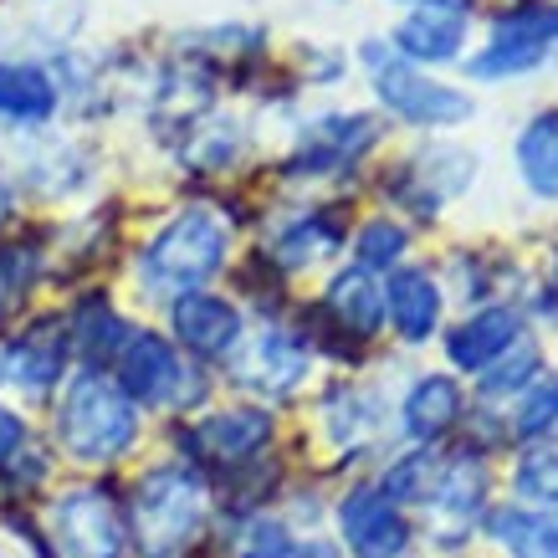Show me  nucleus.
<instances>
[{"instance_id":"obj_1","label":"nucleus","mask_w":558,"mask_h":558,"mask_svg":"<svg viewBox=\"0 0 558 558\" xmlns=\"http://www.w3.org/2000/svg\"><path fill=\"white\" fill-rule=\"evenodd\" d=\"M226 246H231V231L216 210H201L190 205L159 231V236L144 246L138 256V277L154 298H185L201 282H210L220 267H226Z\"/></svg>"},{"instance_id":"obj_2","label":"nucleus","mask_w":558,"mask_h":558,"mask_svg":"<svg viewBox=\"0 0 558 558\" xmlns=\"http://www.w3.org/2000/svg\"><path fill=\"white\" fill-rule=\"evenodd\" d=\"M205 482L190 466H154L138 476L129 527L144 558H174L205 523Z\"/></svg>"},{"instance_id":"obj_3","label":"nucleus","mask_w":558,"mask_h":558,"mask_svg":"<svg viewBox=\"0 0 558 558\" xmlns=\"http://www.w3.org/2000/svg\"><path fill=\"white\" fill-rule=\"evenodd\" d=\"M57 440L77 461H119L138 440L134 400L102 374H77L57 410Z\"/></svg>"},{"instance_id":"obj_4","label":"nucleus","mask_w":558,"mask_h":558,"mask_svg":"<svg viewBox=\"0 0 558 558\" xmlns=\"http://www.w3.org/2000/svg\"><path fill=\"white\" fill-rule=\"evenodd\" d=\"M364 68L374 77V93L385 102L395 119L415 123V129H457L476 113V102L451 83H436V77H425L421 68H410L400 51L389 47V41H364Z\"/></svg>"},{"instance_id":"obj_5","label":"nucleus","mask_w":558,"mask_h":558,"mask_svg":"<svg viewBox=\"0 0 558 558\" xmlns=\"http://www.w3.org/2000/svg\"><path fill=\"white\" fill-rule=\"evenodd\" d=\"M558 47V5H518L492 21V41L476 51L466 72L476 83L492 77H523V72L543 68Z\"/></svg>"},{"instance_id":"obj_6","label":"nucleus","mask_w":558,"mask_h":558,"mask_svg":"<svg viewBox=\"0 0 558 558\" xmlns=\"http://www.w3.org/2000/svg\"><path fill=\"white\" fill-rule=\"evenodd\" d=\"M51 538L62 558H123L129 527H123L119 508L108 502V492L77 487L68 497H57L51 508Z\"/></svg>"},{"instance_id":"obj_7","label":"nucleus","mask_w":558,"mask_h":558,"mask_svg":"<svg viewBox=\"0 0 558 558\" xmlns=\"http://www.w3.org/2000/svg\"><path fill=\"white\" fill-rule=\"evenodd\" d=\"M472 26V0H415L400 26H395V51L410 68L421 62H457Z\"/></svg>"},{"instance_id":"obj_8","label":"nucleus","mask_w":558,"mask_h":558,"mask_svg":"<svg viewBox=\"0 0 558 558\" xmlns=\"http://www.w3.org/2000/svg\"><path fill=\"white\" fill-rule=\"evenodd\" d=\"M379 138V123L369 113H328V119L303 123V134L288 154V174H333L354 165L359 154Z\"/></svg>"},{"instance_id":"obj_9","label":"nucleus","mask_w":558,"mask_h":558,"mask_svg":"<svg viewBox=\"0 0 558 558\" xmlns=\"http://www.w3.org/2000/svg\"><path fill=\"white\" fill-rule=\"evenodd\" d=\"M68 349H72V333L62 318L32 323L21 339H11L0 349V385L21 389V395H47L62 379V369H68Z\"/></svg>"},{"instance_id":"obj_10","label":"nucleus","mask_w":558,"mask_h":558,"mask_svg":"<svg viewBox=\"0 0 558 558\" xmlns=\"http://www.w3.org/2000/svg\"><path fill=\"white\" fill-rule=\"evenodd\" d=\"M476 180V154L457 149V144H430L425 154H415L400 180H395V195L421 210V216H436L446 201H457L461 190Z\"/></svg>"},{"instance_id":"obj_11","label":"nucleus","mask_w":558,"mask_h":558,"mask_svg":"<svg viewBox=\"0 0 558 558\" xmlns=\"http://www.w3.org/2000/svg\"><path fill=\"white\" fill-rule=\"evenodd\" d=\"M339 527L354 558H400L410 548V523L379 487H354L339 502Z\"/></svg>"},{"instance_id":"obj_12","label":"nucleus","mask_w":558,"mask_h":558,"mask_svg":"<svg viewBox=\"0 0 558 558\" xmlns=\"http://www.w3.org/2000/svg\"><path fill=\"white\" fill-rule=\"evenodd\" d=\"M119 389L138 405H170L185 400V369L180 354L159 333H134L119 354Z\"/></svg>"},{"instance_id":"obj_13","label":"nucleus","mask_w":558,"mask_h":558,"mask_svg":"<svg viewBox=\"0 0 558 558\" xmlns=\"http://www.w3.org/2000/svg\"><path fill=\"white\" fill-rule=\"evenodd\" d=\"M307 374V349L303 339H292L288 328H262L246 349L236 354V385L256 389V395H292Z\"/></svg>"},{"instance_id":"obj_14","label":"nucleus","mask_w":558,"mask_h":558,"mask_svg":"<svg viewBox=\"0 0 558 558\" xmlns=\"http://www.w3.org/2000/svg\"><path fill=\"white\" fill-rule=\"evenodd\" d=\"M174 339L201 359H226L241 343V313L216 292H185L170 307Z\"/></svg>"},{"instance_id":"obj_15","label":"nucleus","mask_w":558,"mask_h":558,"mask_svg":"<svg viewBox=\"0 0 558 558\" xmlns=\"http://www.w3.org/2000/svg\"><path fill=\"white\" fill-rule=\"evenodd\" d=\"M385 313L395 323V333L405 343H425L440 323V288L430 282V271L400 267L385 288Z\"/></svg>"},{"instance_id":"obj_16","label":"nucleus","mask_w":558,"mask_h":558,"mask_svg":"<svg viewBox=\"0 0 558 558\" xmlns=\"http://www.w3.org/2000/svg\"><path fill=\"white\" fill-rule=\"evenodd\" d=\"M518 313L512 307H487V313H476V318H466L446 339V354H451V364L457 369H472V374H482L487 364H497V359L508 354L512 343H518Z\"/></svg>"},{"instance_id":"obj_17","label":"nucleus","mask_w":558,"mask_h":558,"mask_svg":"<svg viewBox=\"0 0 558 558\" xmlns=\"http://www.w3.org/2000/svg\"><path fill=\"white\" fill-rule=\"evenodd\" d=\"M62 102V87L51 77L47 68L36 62H0V119L5 123H47Z\"/></svg>"},{"instance_id":"obj_18","label":"nucleus","mask_w":558,"mask_h":558,"mask_svg":"<svg viewBox=\"0 0 558 558\" xmlns=\"http://www.w3.org/2000/svg\"><path fill=\"white\" fill-rule=\"evenodd\" d=\"M328 313H333V323H339L343 333L374 339L379 323H385V288L374 282V271L349 267L328 282Z\"/></svg>"},{"instance_id":"obj_19","label":"nucleus","mask_w":558,"mask_h":558,"mask_svg":"<svg viewBox=\"0 0 558 558\" xmlns=\"http://www.w3.org/2000/svg\"><path fill=\"white\" fill-rule=\"evenodd\" d=\"M400 415H405V430L415 440L446 436V430L457 425V415H461L457 379H446V374H425V379H415L410 395H405V405H400Z\"/></svg>"},{"instance_id":"obj_20","label":"nucleus","mask_w":558,"mask_h":558,"mask_svg":"<svg viewBox=\"0 0 558 558\" xmlns=\"http://www.w3.org/2000/svg\"><path fill=\"white\" fill-rule=\"evenodd\" d=\"M487 502V466L476 457H457L446 461L436 476V487L425 497V508H436L440 518H457V523H472Z\"/></svg>"},{"instance_id":"obj_21","label":"nucleus","mask_w":558,"mask_h":558,"mask_svg":"<svg viewBox=\"0 0 558 558\" xmlns=\"http://www.w3.org/2000/svg\"><path fill=\"white\" fill-rule=\"evenodd\" d=\"M195 436H201V446L210 457L241 461V457H252L256 446H267L271 421H267V410H220V415L201 421Z\"/></svg>"},{"instance_id":"obj_22","label":"nucleus","mask_w":558,"mask_h":558,"mask_svg":"<svg viewBox=\"0 0 558 558\" xmlns=\"http://www.w3.org/2000/svg\"><path fill=\"white\" fill-rule=\"evenodd\" d=\"M518 170H523L527 190L543 201H558V108L538 113L518 138Z\"/></svg>"},{"instance_id":"obj_23","label":"nucleus","mask_w":558,"mask_h":558,"mask_svg":"<svg viewBox=\"0 0 558 558\" xmlns=\"http://www.w3.org/2000/svg\"><path fill=\"white\" fill-rule=\"evenodd\" d=\"M492 533L512 558H558V512H527V508H497Z\"/></svg>"},{"instance_id":"obj_24","label":"nucleus","mask_w":558,"mask_h":558,"mask_svg":"<svg viewBox=\"0 0 558 558\" xmlns=\"http://www.w3.org/2000/svg\"><path fill=\"white\" fill-rule=\"evenodd\" d=\"M72 339H77V349H83L93 364H98V359H119L123 343L134 339V333H129V323H123L108 303H87L83 313H77V333H72Z\"/></svg>"},{"instance_id":"obj_25","label":"nucleus","mask_w":558,"mask_h":558,"mask_svg":"<svg viewBox=\"0 0 558 558\" xmlns=\"http://www.w3.org/2000/svg\"><path fill=\"white\" fill-rule=\"evenodd\" d=\"M333 246H339V226H328L323 216H303L277 236V262L282 267H307V262L328 256Z\"/></svg>"},{"instance_id":"obj_26","label":"nucleus","mask_w":558,"mask_h":558,"mask_svg":"<svg viewBox=\"0 0 558 558\" xmlns=\"http://www.w3.org/2000/svg\"><path fill=\"white\" fill-rule=\"evenodd\" d=\"M512 487L523 502H538V508H558V446H527L523 461H518V476Z\"/></svg>"},{"instance_id":"obj_27","label":"nucleus","mask_w":558,"mask_h":558,"mask_svg":"<svg viewBox=\"0 0 558 558\" xmlns=\"http://www.w3.org/2000/svg\"><path fill=\"white\" fill-rule=\"evenodd\" d=\"M538 369H543V354H538V343H512L508 354L497 359V364H487L482 369V395H518V389H527L533 379H538Z\"/></svg>"},{"instance_id":"obj_28","label":"nucleus","mask_w":558,"mask_h":558,"mask_svg":"<svg viewBox=\"0 0 558 558\" xmlns=\"http://www.w3.org/2000/svg\"><path fill=\"white\" fill-rule=\"evenodd\" d=\"M36 277H41V252L36 246H0V318H11L26 303Z\"/></svg>"},{"instance_id":"obj_29","label":"nucleus","mask_w":558,"mask_h":558,"mask_svg":"<svg viewBox=\"0 0 558 558\" xmlns=\"http://www.w3.org/2000/svg\"><path fill=\"white\" fill-rule=\"evenodd\" d=\"M405 246H410L405 226H400V220H389V216H379V220H369V226L359 231L354 256H359V267L364 271H385V267H395V262L405 256Z\"/></svg>"},{"instance_id":"obj_30","label":"nucleus","mask_w":558,"mask_h":558,"mask_svg":"<svg viewBox=\"0 0 558 558\" xmlns=\"http://www.w3.org/2000/svg\"><path fill=\"white\" fill-rule=\"evenodd\" d=\"M436 476H440V461L430 457V451H415V457H405L400 466H389L379 492H385L389 502H425L430 487H436Z\"/></svg>"},{"instance_id":"obj_31","label":"nucleus","mask_w":558,"mask_h":558,"mask_svg":"<svg viewBox=\"0 0 558 558\" xmlns=\"http://www.w3.org/2000/svg\"><path fill=\"white\" fill-rule=\"evenodd\" d=\"M241 149V123H205V129H195V138L185 144V159L195 165V170H220V165H231Z\"/></svg>"},{"instance_id":"obj_32","label":"nucleus","mask_w":558,"mask_h":558,"mask_svg":"<svg viewBox=\"0 0 558 558\" xmlns=\"http://www.w3.org/2000/svg\"><path fill=\"white\" fill-rule=\"evenodd\" d=\"M548 430H558V379L533 389L523 415H518V436L523 440H538V436H548Z\"/></svg>"},{"instance_id":"obj_33","label":"nucleus","mask_w":558,"mask_h":558,"mask_svg":"<svg viewBox=\"0 0 558 558\" xmlns=\"http://www.w3.org/2000/svg\"><path fill=\"white\" fill-rule=\"evenodd\" d=\"M241 558H292V538L277 518H252L241 533Z\"/></svg>"},{"instance_id":"obj_34","label":"nucleus","mask_w":558,"mask_h":558,"mask_svg":"<svg viewBox=\"0 0 558 558\" xmlns=\"http://www.w3.org/2000/svg\"><path fill=\"white\" fill-rule=\"evenodd\" d=\"M21 446H26V421H21L16 410L0 405V466H11Z\"/></svg>"},{"instance_id":"obj_35","label":"nucleus","mask_w":558,"mask_h":558,"mask_svg":"<svg viewBox=\"0 0 558 558\" xmlns=\"http://www.w3.org/2000/svg\"><path fill=\"white\" fill-rule=\"evenodd\" d=\"M292 558H339L328 543H292Z\"/></svg>"},{"instance_id":"obj_36","label":"nucleus","mask_w":558,"mask_h":558,"mask_svg":"<svg viewBox=\"0 0 558 558\" xmlns=\"http://www.w3.org/2000/svg\"><path fill=\"white\" fill-rule=\"evenodd\" d=\"M11 216V185H5V180H0V220Z\"/></svg>"},{"instance_id":"obj_37","label":"nucleus","mask_w":558,"mask_h":558,"mask_svg":"<svg viewBox=\"0 0 558 558\" xmlns=\"http://www.w3.org/2000/svg\"><path fill=\"white\" fill-rule=\"evenodd\" d=\"M405 5H415V0H405Z\"/></svg>"}]
</instances>
